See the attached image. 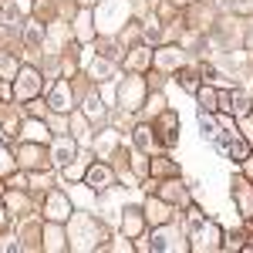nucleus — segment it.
I'll return each mask as SVG.
<instances>
[{"label":"nucleus","mask_w":253,"mask_h":253,"mask_svg":"<svg viewBox=\"0 0 253 253\" xmlns=\"http://www.w3.org/2000/svg\"><path fill=\"white\" fill-rule=\"evenodd\" d=\"M84 112H88L91 118H101V108H98V101H95V98H88V105H84Z\"/></svg>","instance_id":"obj_14"},{"label":"nucleus","mask_w":253,"mask_h":253,"mask_svg":"<svg viewBox=\"0 0 253 253\" xmlns=\"http://www.w3.org/2000/svg\"><path fill=\"white\" fill-rule=\"evenodd\" d=\"M91 71H95L98 78L105 81V78H108V75H112V64H108V61H95V64H91Z\"/></svg>","instance_id":"obj_9"},{"label":"nucleus","mask_w":253,"mask_h":253,"mask_svg":"<svg viewBox=\"0 0 253 253\" xmlns=\"http://www.w3.org/2000/svg\"><path fill=\"white\" fill-rule=\"evenodd\" d=\"M41 38H44V31H41L38 24H31L27 27V44H41Z\"/></svg>","instance_id":"obj_13"},{"label":"nucleus","mask_w":253,"mask_h":253,"mask_svg":"<svg viewBox=\"0 0 253 253\" xmlns=\"http://www.w3.org/2000/svg\"><path fill=\"white\" fill-rule=\"evenodd\" d=\"M54 162H61V166H71L75 162V142L71 138H64V142L54 145Z\"/></svg>","instance_id":"obj_2"},{"label":"nucleus","mask_w":253,"mask_h":253,"mask_svg":"<svg viewBox=\"0 0 253 253\" xmlns=\"http://www.w3.org/2000/svg\"><path fill=\"white\" fill-rule=\"evenodd\" d=\"M7 169H10V159H7L3 152H0V172H7Z\"/></svg>","instance_id":"obj_15"},{"label":"nucleus","mask_w":253,"mask_h":253,"mask_svg":"<svg viewBox=\"0 0 253 253\" xmlns=\"http://www.w3.org/2000/svg\"><path fill=\"white\" fill-rule=\"evenodd\" d=\"M24 135L27 138H47V128H44L41 122H27V125H24Z\"/></svg>","instance_id":"obj_7"},{"label":"nucleus","mask_w":253,"mask_h":253,"mask_svg":"<svg viewBox=\"0 0 253 253\" xmlns=\"http://www.w3.org/2000/svg\"><path fill=\"white\" fill-rule=\"evenodd\" d=\"M179 61H182V54H179V51H172V54H169V51H166V54H162V58H159V64H162V68H169V64H179Z\"/></svg>","instance_id":"obj_12"},{"label":"nucleus","mask_w":253,"mask_h":253,"mask_svg":"<svg viewBox=\"0 0 253 253\" xmlns=\"http://www.w3.org/2000/svg\"><path fill=\"white\" fill-rule=\"evenodd\" d=\"M20 10H24V3H7V7H3V14H0V20H3V24H10V20L20 17Z\"/></svg>","instance_id":"obj_8"},{"label":"nucleus","mask_w":253,"mask_h":253,"mask_svg":"<svg viewBox=\"0 0 253 253\" xmlns=\"http://www.w3.org/2000/svg\"><path fill=\"white\" fill-rule=\"evenodd\" d=\"M51 108H54V112H68V108H71V95H68L64 84L54 88V95H51Z\"/></svg>","instance_id":"obj_3"},{"label":"nucleus","mask_w":253,"mask_h":253,"mask_svg":"<svg viewBox=\"0 0 253 253\" xmlns=\"http://www.w3.org/2000/svg\"><path fill=\"white\" fill-rule=\"evenodd\" d=\"M149 142H152L149 128H135V145H138V149H149Z\"/></svg>","instance_id":"obj_11"},{"label":"nucleus","mask_w":253,"mask_h":253,"mask_svg":"<svg viewBox=\"0 0 253 253\" xmlns=\"http://www.w3.org/2000/svg\"><path fill=\"white\" fill-rule=\"evenodd\" d=\"M47 216H51V219H61V216H68V199H61V196H51V203H47Z\"/></svg>","instance_id":"obj_5"},{"label":"nucleus","mask_w":253,"mask_h":253,"mask_svg":"<svg viewBox=\"0 0 253 253\" xmlns=\"http://www.w3.org/2000/svg\"><path fill=\"white\" fill-rule=\"evenodd\" d=\"M108 179H112V172H108L105 166H95V169H88V186H98V189H101Z\"/></svg>","instance_id":"obj_4"},{"label":"nucleus","mask_w":253,"mask_h":253,"mask_svg":"<svg viewBox=\"0 0 253 253\" xmlns=\"http://www.w3.org/2000/svg\"><path fill=\"white\" fill-rule=\"evenodd\" d=\"M199 132H203V138H213V135H216V125H213L206 115H203V118H199Z\"/></svg>","instance_id":"obj_10"},{"label":"nucleus","mask_w":253,"mask_h":253,"mask_svg":"<svg viewBox=\"0 0 253 253\" xmlns=\"http://www.w3.org/2000/svg\"><path fill=\"white\" fill-rule=\"evenodd\" d=\"M230 101H233L230 108H233L236 115H247V112H250V101H247V95H243V91H233V95H230Z\"/></svg>","instance_id":"obj_6"},{"label":"nucleus","mask_w":253,"mask_h":253,"mask_svg":"<svg viewBox=\"0 0 253 253\" xmlns=\"http://www.w3.org/2000/svg\"><path fill=\"white\" fill-rule=\"evenodd\" d=\"M0 223H3V213H0Z\"/></svg>","instance_id":"obj_16"},{"label":"nucleus","mask_w":253,"mask_h":253,"mask_svg":"<svg viewBox=\"0 0 253 253\" xmlns=\"http://www.w3.org/2000/svg\"><path fill=\"white\" fill-rule=\"evenodd\" d=\"M34 91H41V75L38 71H20V81H17V95H34Z\"/></svg>","instance_id":"obj_1"}]
</instances>
